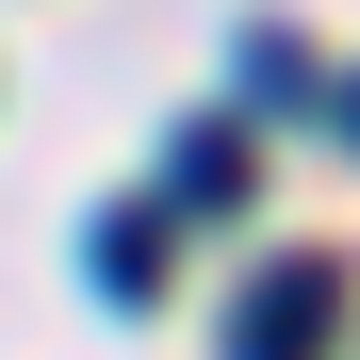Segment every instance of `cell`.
Instances as JSON below:
<instances>
[{"label":"cell","instance_id":"obj_2","mask_svg":"<svg viewBox=\"0 0 360 360\" xmlns=\"http://www.w3.org/2000/svg\"><path fill=\"white\" fill-rule=\"evenodd\" d=\"M164 197H180V213H229V197H246V131H180Z\"/></svg>","mask_w":360,"mask_h":360},{"label":"cell","instance_id":"obj_3","mask_svg":"<svg viewBox=\"0 0 360 360\" xmlns=\"http://www.w3.org/2000/svg\"><path fill=\"white\" fill-rule=\"evenodd\" d=\"M98 295H164V213H115L98 229Z\"/></svg>","mask_w":360,"mask_h":360},{"label":"cell","instance_id":"obj_1","mask_svg":"<svg viewBox=\"0 0 360 360\" xmlns=\"http://www.w3.org/2000/svg\"><path fill=\"white\" fill-rule=\"evenodd\" d=\"M328 328H344V278L328 262H262L246 311H229V360H328Z\"/></svg>","mask_w":360,"mask_h":360}]
</instances>
